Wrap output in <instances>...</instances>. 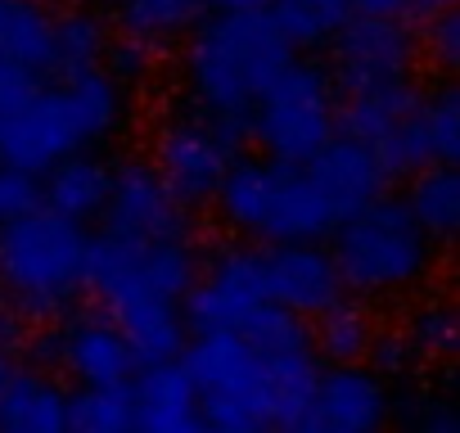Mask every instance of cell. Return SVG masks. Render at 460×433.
Segmentation results:
<instances>
[{"label": "cell", "instance_id": "4dcf8cb0", "mask_svg": "<svg viewBox=\"0 0 460 433\" xmlns=\"http://www.w3.org/2000/svg\"><path fill=\"white\" fill-rule=\"evenodd\" d=\"M41 208V176L14 163H0V222Z\"/></svg>", "mask_w": 460, "mask_h": 433}, {"label": "cell", "instance_id": "8fae6325", "mask_svg": "<svg viewBox=\"0 0 460 433\" xmlns=\"http://www.w3.org/2000/svg\"><path fill=\"white\" fill-rule=\"evenodd\" d=\"M393 420V388L366 361L316 370L303 429L312 433H379Z\"/></svg>", "mask_w": 460, "mask_h": 433}, {"label": "cell", "instance_id": "484cf974", "mask_svg": "<svg viewBox=\"0 0 460 433\" xmlns=\"http://www.w3.org/2000/svg\"><path fill=\"white\" fill-rule=\"evenodd\" d=\"M267 14L294 46H325L348 19V0H267Z\"/></svg>", "mask_w": 460, "mask_h": 433}, {"label": "cell", "instance_id": "d4e9b609", "mask_svg": "<svg viewBox=\"0 0 460 433\" xmlns=\"http://www.w3.org/2000/svg\"><path fill=\"white\" fill-rule=\"evenodd\" d=\"M402 339L411 343L415 361L420 366H442L456 357V339H460V321H456V307L438 294L420 298L406 321H402Z\"/></svg>", "mask_w": 460, "mask_h": 433}, {"label": "cell", "instance_id": "7a4b0ae2", "mask_svg": "<svg viewBox=\"0 0 460 433\" xmlns=\"http://www.w3.org/2000/svg\"><path fill=\"white\" fill-rule=\"evenodd\" d=\"M136 91H127L104 64L41 82L10 59H0V163L46 172L64 154L100 149L127 131Z\"/></svg>", "mask_w": 460, "mask_h": 433}, {"label": "cell", "instance_id": "d590c367", "mask_svg": "<svg viewBox=\"0 0 460 433\" xmlns=\"http://www.w3.org/2000/svg\"><path fill=\"white\" fill-rule=\"evenodd\" d=\"M212 10H267V0H203Z\"/></svg>", "mask_w": 460, "mask_h": 433}, {"label": "cell", "instance_id": "f1b7e54d", "mask_svg": "<svg viewBox=\"0 0 460 433\" xmlns=\"http://www.w3.org/2000/svg\"><path fill=\"white\" fill-rule=\"evenodd\" d=\"M393 420L420 429V433H460V411L442 393H393Z\"/></svg>", "mask_w": 460, "mask_h": 433}, {"label": "cell", "instance_id": "3957f363", "mask_svg": "<svg viewBox=\"0 0 460 433\" xmlns=\"http://www.w3.org/2000/svg\"><path fill=\"white\" fill-rule=\"evenodd\" d=\"M289 59L294 41L267 10H212L181 37V91L190 109L244 131L253 100Z\"/></svg>", "mask_w": 460, "mask_h": 433}, {"label": "cell", "instance_id": "277c9868", "mask_svg": "<svg viewBox=\"0 0 460 433\" xmlns=\"http://www.w3.org/2000/svg\"><path fill=\"white\" fill-rule=\"evenodd\" d=\"M330 235L343 289L366 303H397L438 280L442 244L415 222L402 199L384 190L361 208L343 212Z\"/></svg>", "mask_w": 460, "mask_h": 433}, {"label": "cell", "instance_id": "d6a6232c", "mask_svg": "<svg viewBox=\"0 0 460 433\" xmlns=\"http://www.w3.org/2000/svg\"><path fill=\"white\" fill-rule=\"evenodd\" d=\"M366 366H375L384 379H406L411 370H420V361H415V352H411V343L402 339V330L397 334H375V343H370V357H366Z\"/></svg>", "mask_w": 460, "mask_h": 433}, {"label": "cell", "instance_id": "2e32d148", "mask_svg": "<svg viewBox=\"0 0 460 433\" xmlns=\"http://www.w3.org/2000/svg\"><path fill=\"white\" fill-rule=\"evenodd\" d=\"M131 388V429L140 433H190L203 429L199 415V393L190 370L172 357V361H149L140 370Z\"/></svg>", "mask_w": 460, "mask_h": 433}, {"label": "cell", "instance_id": "e575fe53", "mask_svg": "<svg viewBox=\"0 0 460 433\" xmlns=\"http://www.w3.org/2000/svg\"><path fill=\"white\" fill-rule=\"evenodd\" d=\"M19 348V316L0 303V357H10Z\"/></svg>", "mask_w": 460, "mask_h": 433}, {"label": "cell", "instance_id": "8992f818", "mask_svg": "<svg viewBox=\"0 0 460 433\" xmlns=\"http://www.w3.org/2000/svg\"><path fill=\"white\" fill-rule=\"evenodd\" d=\"M212 208L221 226L240 240L289 244V240H325L339 226V212L325 203L303 163L280 158H230Z\"/></svg>", "mask_w": 460, "mask_h": 433}, {"label": "cell", "instance_id": "44dd1931", "mask_svg": "<svg viewBox=\"0 0 460 433\" xmlns=\"http://www.w3.org/2000/svg\"><path fill=\"white\" fill-rule=\"evenodd\" d=\"M0 59H10L28 73L55 68V14L41 0H5L0 19Z\"/></svg>", "mask_w": 460, "mask_h": 433}, {"label": "cell", "instance_id": "30bf717a", "mask_svg": "<svg viewBox=\"0 0 460 433\" xmlns=\"http://www.w3.org/2000/svg\"><path fill=\"white\" fill-rule=\"evenodd\" d=\"M267 280H262V253L249 244H230L199 267L190 294H185V325L194 330H240L249 316L267 307Z\"/></svg>", "mask_w": 460, "mask_h": 433}, {"label": "cell", "instance_id": "ba28073f", "mask_svg": "<svg viewBox=\"0 0 460 433\" xmlns=\"http://www.w3.org/2000/svg\"><path fill=\"white\" fill-rule=\"evenodd\" d=\"M235 140L240 127L208 118L199 109L167 113L149 136V167L158 172V181L181 208H203L212 203L230 158H235Z\"/></svg>", "mask_w": 460, "mask_h": 433}, {"label": "cell", "instance_id": "5bb4252c", "mask_svg": "<svg viewBox=\"0 0 460 433\" xmlns=\"http://www.w3.org/2000/svg\"><path fill=\"white\" fill-rule=\"evenodd\" d=\"M262 280H267V298L303 321L321 316L325 307H334L348 289L339 276L334 253L325 249V240H289V244H271L262 253Z\"/></svg>", "mask_w": 460, "mask_h": 433}, {"label": "cell", "instance_id": "7402d4cb", "mask_svg": "<svg viewBox=\"0 0 460 433\" xmlns=\"http://www.w3.org/2000/svg\"><path fill=\"white\" fill-rule=\"evenodd\" d=\"M415 222L438 240L447 244L456 235V222H460V176H456V163H424L420 172H411V185H406V199Z\"/></svg>", "mask_w": 460, "mask_h": 433}, {"label": "cell", "instance_id": "603a6c76", "mask_svg": "<svg viewBox=\"0 0 460 433\" xmlns=\"http://www.w3.org/2000/svg\"><path fill=\"white\" fill-rule=\"evenodd\" d=\"M109 23L104 14L86 10V5H73L64 14H55V68L59 73H86V68H100L104 55H109Z\"/></svg>", "mask_w": 460, "mask_h": 433}, {"label": "cell", "instance_id": "5b68a950", "mask_svg": "<svg viewBox=\"0 0 460 433\" xmlns=\"http://www.w3.org/2000/svg\"><path fill=\"white\" fill-rule=\"evenodd\" d=\"M91 235L82 222L32 208L0 222V303L23 321L64 316L86 285Z\"/></svg>", "mask_w": 460, "mask_h": 433}, {"label": "cell", "instance_id": "74e56055", "mask_svg": "<svg viewBox=\"0 0 460 433\" xmlns=\"http://www.w3.org/2000/svg\"><path fill=\"white\" fill-rule=\"evenodd\" d=\"M0 19H5V0H0Z\"/></svg>", "mask_w": 460, "mask_h": 433}, {"label": "cell", "instance_id": "6da1fadb", "mask_svg": "<svg viewBox=\"0 0 460 433\" xmlns=\"http://www.w3.org/2000/svg\"><path fill=\"white\" fill-rule=\"evenodd\" d=\"M185 352V370L199 393L203 429L262 433L303 429L307 397L316 384L312 330L289 343H253L240 330H199Z\"/></svg>", "mask_w": 460, "mask_h": 433}, {"label": "cell", "instance_id": "9c48e42d", "mask_svg": "<svg viewBox=\"0 0 460 433\" xmlns=\"http://www.w3.org/2000/svg\"><path fill=\"white\" fill-rule=\"evenodd\" d=\"M330 82L343 95L375 91L388 82H411L420 64V41L402 19H366L352 14L330 41Z\"/></svg>", "mask_w": 460, "mask_h": 433}, {"label": "cell", "instance_id": "836d02e7", "mask_svg": "<svg viewBox=\"0 0 460 433\" xmlns=\"http://www.w3.org/2000/svg\"><path fill=\"white\" fill-rule=\"evenodd\" d=\"M348 10L366 19H406L411 10H420V0H348Z\"/></svg>", "mask_w": 460, "mask_h": 433}, {"label": "cell", "instance_id": "52a82bcc", "mask_svg": "<svg viewBox=\"0 0 460 433\" xmlns=\"http://www.w3.org/2000/svg\"><path fill=\"white\" fill-rule=\"evenodd\" d=\"M244 131L267 158L307 163L339 131V100H334L330 68L289 59L285 73L253 100Z\"/></svg>", "mask_w": 460, "mask_h": 433}, {"label": "cell", "instance_id": "ac0fdd59", "mask_svg": "<svg viewBox=\"0 0 460 433\" xmlns=\"http://www.w3.org/2000/svg\"><path fill=\"white\" fill-rule=\"evenodd\" d=\"M109 176H113L109 158H100L95 149H77L41 172V199L68 222H95L109 199Z\"/></svg>", "mask_w": 460, "mask_h": 433}, {"label": "cell", "instance_id": "1f68e13d", "mask_svg": "<svg viewBox=\"0 0 460 433\" xmlns=\"http://www.w3.org/2000/svg\"><path fill=\"white\" fill-rule=\"evenodd\" d=\"M104 68H109L127 91H140V86L154 77V50H149V46H136V41H113L109 55H104Z\"/></svg>", "mask_w": 460, "mask_h": 433}, {"label": "cell", "instance_id": "4fadbf2b", "mask_svg": "<svg viewBox=\"0 0 460 433\" xmlns=\"http://www.w3.org/2000/svg\"><path fill=\"white\" fill-rule=\"evenodd\" d=\"M37 357L46 366H59L77 379V388L86 384H131L136 375V352L122 339V330L109 321V312H82L73 321H64L55 334H46L37 343Z\"/></svg>", "mask_w": 460, "mask_h": 433}, {"label": "cell", "instance_id": "cb8c5ba5", "mask_svg": "<svg viewBox=\"0 0 460 433\" xmlns=\"http://www.w3.org/2000/svg\"><path fill=\"white\" fill-rule=\"evenodd\" d=\"M415 86L411 82H388V86H375V91H357L348 95V109L339 113V127L366 145H375L397 118H406L415 109Z\"/></svg>", "mask_w": 460, "mask_h": 433}, {"label": "cell", "instance_id": "9a60e30c", "mask_svg": "<svg viewBox=\"0 0 460 433\" xmlns=\"http://www.w3.org/2000/svg\"><path fill=\"white\" fill-rule=\"evenodd\" d=\"M68 388L41 370L0 357V433H64Z\"/></svg>", "mask_w": 460, "mask_h": 433}, {"label": "cell", "instance_id": "4316f807", "mask_svg": "<svg viewBox=\"0 0 460 433\" xmlns=\"http://www.w3.org/2000/svg\"><path fill=\"white\" fill-rule=\"evenodd\" d=\"M68 429H77V433L131 429V388L127 384H86V388L68 393Z\"/></svg>", "mask_w": 460, "mask_h": 433}, {"label": "cell", "instance_id": "ffe728a7", "mask_svg": "<svg viewBox=\"0 0 460 433\" xmlns=\"http://www.w3.org/2000/svg\"><path fill=\"white\" fill-rule=\"evenodd\" d=\"M316 321V330H312V352H316V361H325V366H343V361H366L370 357V343H375V334H379V321H375V312H370V303L366 298H339L334 307H325L321 316H312Z\"/></svg>", "mask_w": 460, "mask_h": 433}, {"label": "cell", "instance_id": "d6986e66", "mask_svg": "<svg viewBox=\"0 0 460 433\" xmlns=\"http://www.w3.org/2000/svg\"><path fill=\"white\" fill-rule=\"evenodd\" d=\"M203 0H113L109 23L122 32V41L149 46L154 55L176 46L199 19H203Z\"/></svg>", "mask_w": 460, "mask_h": 433}, {"label": "cell", "instance_id": "f546056e", "mask_svg": "<svg viewBox=\"0 0 460 433\" xmlns=\"http://www.w3.org/2000/svg\"><path fill=\"white\" fill-rule=\"evenodd\" d=\"M415 41H420V55H424L442 77H451V73H456V59H460V19H456V10H451V5L429 10L424 32H420Z\"/></svg>", "mask_w": 460, "mask_h": 433}, {"label": "cell", "instance_id": "e0dca14e", "mask_svg": "<svg viewBox=\"0 0 460 433\" xmlns=\"http://www.w3.org/2000/svg\"><path fill=\"white\" fill-rule=\"evenodd\" d=\"M307 176L316 181V190L325 194V203L343 216V212H352V208H361L366 199H375L379 190H384V167H379V158H375V149L366 145V140H357V136H330L307 163Z\"/></svg>", "mask_w": 460, "mask_h": 433}, {"label": "cell", "instance_id": "83f0119b", "mask_svg": "<svg viewBox=\"0 0 460 433\" xmlns=\"http://www.w3.org/2000/svg\"><path fill=\"white\" fill-rule=\"evenodd\" d=\"M420 122H424L433 163H456L460 158V95L451 82L420 95Z\"/></svg>", "mask_w": 460, "mask_h": 433}, {"label": "cell", "instance_id": "8d00e7d4", "mask_svg": "<svg viewBox=\"0 0 460 433\" xmlns=\"http://www.w3.org/2000/svg\"><path fill=\"white\" fill-rule=\"evenodd\" d=\"M438 5H456V0H420V10H438Z\"/></svg>", "mask_w": 460, "mask_h": 433}, {"label": "cell", "instance_id": "7c38bea8", "mask_svg": "<svg viewBox=\"0 0 460 433\" xmlns=\"http://www.w3.org/2000/svg\"><path fill=\"white\" fill-rule=\"evenodd\" d=\"M104 235L118 240H154V235H194L185 208L167 194L149 158H122L109 176V199L100 208Z\"/></svg>", "mask_w": 460, "mask_h": 433}]
</instances>
